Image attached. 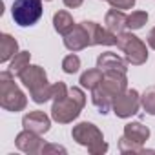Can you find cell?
<instances>
[{
    "instance_id": "obj_1",
    "label": "cell",
    "mask_w": 155,
    "mask_h": 155,
    "mask_svg": "<svg viewBox=\"0 0 155 155\" xmlns=\"http://www.w3.org/2000/svg\"><path fill=\"white\" fill-rule=\"evenodd\" d=\"M17 77L20 79V82L29 90L33 102L44 104L49 99H53V84L48 82V75H46L44 68L35 66V64H29Z\"/></svg>"
},
{
    "instance_id": "obj_13",
    "label": "cell",
    "mask_w": 155,
    "mask_h": 155,
    "mask_svg": "<svg viewBox=\"0 0 155 155\" xmlns=\"http://www.w3.org/2000/svg\"><path fill=\"white\" fill-rule=\"evenodd\" d=\"M97 68L102 69V71H120V73H126L128 71V60L120 58L119 55H115L111 51H106V53L99 55Z\"/></svg>"
},
{
    "instance_id": "obj_24",
    "label": "cell",
    "mask_w": 155,
    "mask_h": 155,
    "mask_svg": "<svg viewBox=\"0 0 155 155\" xmlns=\"http://www.w3.org/2000/svg\"><path fill=\"white\" fill-rule=\"evenodd\" d=\"M110 6L115 8V9H120V11H126V9H131L135 6V0H108Z\"/></svg>"
},
{
    "instance_id": "obj_9",
    "label": "cell",
    "mask_w": 155,
    "mask_h": 155,
    "mask_svg": "<svg viewBox=\"0 0 155 155\" xmlns=\"http://www.w3.org/2000/svg\"><path fill=\"white\" fill-rule=\"evenodd\" d=\"M99 88H102L110 97L115 99L117 95L128 90V77L126 73H120V71H104V79L99 84Z\"/></svg>"
},
{
    "instance_id": "obj_12",
    "label": "cell",
    "mask_w": 155,
    "mask_h": 155,
    "mask_svg": "<svg viewBox=\"0 0 155 155\" xmlns=\"http://www.w3.org/2000/svg\"><path fill=\"white\" fill-rule=\"evenodd\" d=\"M22 126L24 130H29V131H35L38 135H44L49 131V126H51V119L44 113V111H29L22 117Z\"/></svg>"
},
{
    "instance_id": "obj_3",
    "label": "cell",
    "mask_w": 155,
    "mask_h": 155,
    "mask_svg": "<svg viewBox=\"0 0 155 155\" xmlns=\"http://www.w3.org/2000/svg\"><path fill=\"white\" fill-rule=\"evenodd\" d=\"M71 137L77 144L88 148L91 155H102L108 151V142L104 140L102 131L91 122H79L77 126H73Z\"/></svg>"
},
{
    "instance_id": "obj_4",
    "label": "cell",
    "mask_w": 155,
    "mask_h": 155,
    "mask_svg": "<svg viewBox=\"0 0 155 155\" xmlns=\"http://www.w3.org/2000/svg\"><path fill=\"white\" fill-rule=\"evenodd\" d=\"M0 106L8 111H22L28 106V97L13 81V73L2 71L0 73Z\"/></svg>"
},
{
    "instance_id": "obj_7",
    "label": "cell",
    "mask_w": 155,
    "mask_h": 155,
    "mask_svg": "<svg viewBox=\"0 0 155 155\" xmlns=\"http://www.w3.org/2000/svg\"><path fill=\"white\" fill-rule=\"evenodd\" d=\"M140 108V95L137 90H126L113 101V113L120 119H128L135 115Z\"/></svg>"
},
{
    "instance_id": "obj_19",
    "label": "cell",
    "mask_w": 155,
    "mask_h": 155,
    "mask_svg": "<svg viewBox=\"0 0 155 155\" xmlns=\"http://www.w3.org/2000/svg\"><path fill=\"white\" fill-rule=\"evenodd\" d=\"M119 151L120 153H155V150H144V144H139L135 140L126 139L124 135L119 139Z\"/></svg>"
},
{
    "instance_id": "obj_22",
    "label": "cell",
    "mask_w": 155,
    "mask_h": 155,
    "mask_svg": "<svg viewBox=\"0 0 155 155\" xmlns=\"http://www.w3.org/2000/svg\"><path fill=\"white\" fill-rule=\"evenodd\" d=\"M146 22H148V13L146 11H131V15H128V20H126V28L131 29V31H137Z\"/></svg>"
},
{
    "instance_id": "obj_27",
    "label": "cell",
    "mask_w": 155,
    "mask_h": 155,
    "mask_svg": "<svg viewBox=\"0 0 155 155\" xmlns=\"http://www.w3.org/2000/svg\"><path fill=\"white\" fill-rule=\"evenodd\" d=\"M148 46H150L151 49H155V28L148 33Z\"/></svg>"
},
{
    "instance_id": "obj_11",
    "label": "cell",
    "mask_w": 155,
    "mask_h": 155,
    "mask_svg": "<svg viewBox=\"0 0 155 155\" xmlns=\"http://www.w3.org/2000/svg\"><path fill=\"white\" fill-rule=\"evenodd\" d=\"M64 46L73 53L90 46V35H88V29H86V26L82 22L77 24L68 35H64Z\"/></svg>"
},
{
    "instance_id": "obj_26",
    "label": "cell",
    "mask_w": 155,
    "mask_h": 155,
    "mask_svg": "<svg viewBox=\"0 0 155 155\" xmlns=\"http://www.w3.org/2000/svg\"><path fill=\"white\" fill-rule=\"evenodd\" d=\"M62 2H64V6H66V8H71V9H75V8L82 6V2H84V0H62Z\"/></svg>"
},
{
    "instance_id": "obj_17",
    "label": "cell",
    "mask_w": 155,
    "mask_h": 155,
    "mask_svg": "<svg viewBox=\"0 0 155 155\" xmlns=\"http://www.w3.org/2000/svg\"><path fill=\"white\" fill-rule=\"evenodd\" d=\"M75 26H77V24L73 22V17H71L68 11H57V13L53 15V28H55V31L60 33L62 37L68 35Z\"/></svg>"
},
{
    "instance_id": "obj_5",
    "label": "cell",
    "mask_w": 155,
    "mask_h": 155,
    "mask_svg": "<svg viewBox=\"0 0 155 155\" xmlns=\"http://www.w3.org/2000/svg\"><path fill=\"white\" fill-rule=\"evenodd\" d=\"M117 48L124 53L128 64H131V66H142L148 60V48H146V44L137 35H133L131 31L130 33L122 31L120 35H117Z\"/></svg>"
},
{
    "instance_id": "obj_6",
    "label": "cell",
    "mask_w": 155,
    "mask_h": 155,
    "mask_svg": "<svg viewBox=\"0 0 155 155\" xmlns=\"http://www.w3.org/2000/svg\"><path fill=\"white\" fill-rule=\"evenodd\" d=\"M42 11V0H15L11 8L13 20L20 28L35 26L40 20Z\"/></svg>"
},
{
    "instance_id": "obj_14",
    "label": "cell",
    "mask_w": 155,
    "mask_h": 155,
    "mask_svg": "<svg viewBox=\"0 0 155 155\" xmlns=\"http://www.w3.org/2000/svg\"><path fill=\"white\" fill-rule=\"evenodd\" d=\"M126 20H128V17L124 15V11H120V9H110L108 13H106V17H104V24H106V28L111 31V33H115V35H120L122 31H124V28H126Z\"/></svg>"
},
{
    "instance_id": "obj_20",
    "label": "cell",
    "mask_w": 155,
    "mask_h": 155,
    "mask_svg": "<svg viewBox=\"0 0 155 155\" xmlns=\"http://www.w3.org/2000/svg\"><path fill=\"white\" fill-rule=\"evenodd\" d=\"M29 60H31V53H29V51H18V53L11 58V62H9V71H11L13 75H18L24 68L29 66Z\"/></svg>"
},
{
    "instance_id": "obj_23",
    "label": "cell",
    "mask_w": 155,
    "mask_h": 155,
    "mask_svg": "<svg viewBox=\"0 0 155 155\" xmlns=\"http://www.w3.org/2000/svg\"><path fill=\"white\" fill-rule=\"evenodd\" d=\"M62 69H64V73H68V75H73V73L79 71V69H81V58H79V55L71 53V55L64 57V60H62Z\"/></svg>"
},
{
    "instance_id": "obj_8",
    "label": "cell",
    "mask_w": 155,
    "mask_h": 155,
    "mask_svg": "<svg viewBox=\"0 0 155 155\" xmlns=\"http://www.w3.org/2000/svg\"><path fill=\"white\" fill-rule=\"evenodd\" d=\"M82 24L88 29L90 46H117V35L111 33L108 28H102L93 20H84Z\"/></svg>"
},
{
    "instance_id": "obj_16",
    "label": "cell",
    "mask_w": 155,
    "mask_h": 155,
    "mask_svg": "<svg viewBox=\"0 0 155 155\" xmlns=\"http://www.w3.org/2000/svg\"><path fill=\"white\" fill-rule=\"evenodd\" d=\"M17 53H18V42L11 35L2 33L0 35V62L4 64V62L11 60Z\"/></svg>"
},
{
    "instance_id": "obj_15",
    "label": "cell",
    "mask_w": 155,
    "mask_h": 155,
    "mask_svg": "<svg viewBox=\"0 0 155 155\" xmlns=\"http://www.w3.org/2000/svg\"><path fill=\"white\" fill-rule=\"evenodd\" d=\"M122 135L126 139H130V140H135L139 144H144L150 139V128L144 126L142 122H128L124 126V133Z\"/></svg>"
},
{
    "instance_id": "obj_10",
    "label": "cell",
    "mask_w": 155,
    "mask_h": 155,
    "mask_svg": "<svg viewBox=\"0 0 155 155\" xmlns=\"http://www.w3.org/2000/svg\"><path fill=\"white\" fill-rule=\"evenodd\" d=\"M15 144H17V148H18L20 151L29 153V155H38V153H42V148L46 146L42 135H38V133H35V131H29V130L20 131V133L17 135V139H15Z\"/></svg>"
},
{
    "instance_id": "obj_25",
    "label": "cell",
    "mask_w": 155,
    "mask_h": 155,
    "mask_svg": "<svg viewBox=\"0 0 155 155\" xmlns=\"http://www.w3.org/2000/svg\"><path fill=\"white\" fill-rule=\"evenodd\" d=\"M49 153H66V148L58 144H46L42 148V155H49Z\"/></svg>"
},
{
    "instance_id": "obj_2",
    "label": "cell",
    "mask_w": 155,
    "mask_h": 155,
    "mask_svg": "<svg viewBox=\"0 0 155 155\" xmlns=\"http://www.w3.org/2000/svg\"><path fill=\"white\" fill-rule=\"evenodd\" d=\"M86 106V95L81 88H69L68 95L62 99H53L51 106V119L58 124L73 122L81 115L82 108Z\"/></svg>"
},
{
    "instance_id": "obj_21",
    "label": "cell",
    "mask_w": 155,
    "mask_h": 155,
    "mask_svg": "<svg viewBox=\"0 0 155 155\" xmlns=\"http://www.w3.org/2000/svg\"><path fill=\"white\" fill-rule=\"evenodd\" d=\"M140 106L148 115H155V86H150L140 95Z\"/></svg>"
},
{
    "instance_id": "obj_18",
    "label": "cell",
    "mask_w": 155,
    "mask_h": 155,
    "mask_svg": "<svg viewBox=\"0 0 155 155\" xmlns=\"http://www.w3.org/2000/svg\"><path fill=\"white\" fill-rule=\"evenodd\" d=\"M102 79H104V71L99 69V68H93V69H88V71H84L81 75V81L79 82H81L82 88H88L91 91V90H95L102 82Z\"/></svg>"
},
{
    "instance_id": "obj_28",
    "label": "cell",
    "mask_w": 155,
    "mask_h": 155,
    "mask_svg": "<svg viewBox=\"0 0 155 155\" xmlns=\"http://www.w3.org/2000/svg\"><path fill=\"white\" fill-rule=\"evenodd\" d=\"M48 2H49V0H48Z\"/></svg>"
}]
</instances>
